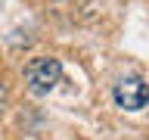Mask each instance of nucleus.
<instances>
[{
    "mask_svg": "<svg viewBox=\"0 0 149 140\" xmlns=\"http://www.w3.org/2000/svg\"><path fill=\"white\" fill-rule=\"evenodd\" d=\"M59 78H62V62L53 59V56H37L25 69V84L34 97H47L59 84Z\"/></svg>",
    "mask_w": 149,
    "mask_h": 140,
    "instance_id": "nucleus-1",
    "label": "nucleus"
},
{
    "mask_svg": "<svg viewBox=\"0 0 149 140\" xmlns=\"http://www.w3.org/2000/svg\"><path fill=\"white\" fill-rule=\"evenodd\" d=\"M112 97H115V103H118L121 109L140 112L149 103V84L143 81V78H137V75H130V78H121V81L112 87Z\"/></svg>",
    "mask_w": 149,
    "mask_h": 140,
    "instance_id": "nucleus-2",
    "label": "nucleus"
},
{
    "mask_svg": "<svg viewBox=\"0 0 149 140\" xmlns=\"http://www.w3.org/2000/svg\"><path fill=\"white\" fill-rule=\"evenodd\" d=\"M3 109H6V87L0 84V115H3Z\"/></svg>",
    "mask_w": 149,
    "mask_h": 140,
    "instance_id": "nucleus-3",
    "label": "nucleus"
}]
</instances>
